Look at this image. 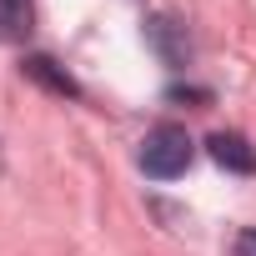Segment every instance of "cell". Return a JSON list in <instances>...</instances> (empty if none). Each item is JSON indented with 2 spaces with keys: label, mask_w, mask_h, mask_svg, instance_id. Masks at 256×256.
Here are the masks:
<instances>
[{
  "label": "cell",
  "mask_w": 256,
  "mask_h": 256,
  "mask_svg": "<svg viewBox=\"0 0 256 256\" xmlns=\"http://www.w3.org/2000/svg\"><path fill=\"white\" fill-rule=\"evenodd\" d=\"M191 156H196V146H191V136L181 131V126H151L146 131V141H141V171L146 176H156V181H171V176H181L186 166H191Z\"/></svg>",
  "instance_id": "obj_1"
},
{
  "label": "cell",
  "mask_w": 256,
  "mask_h": 256,
  "mask_svg": "<svg viewBox=\"0 0 256 256\" xmlns=\"http://www.w3.org/2000/svg\"><path fill=\"white\" fill-rule=\"evenodd\" d=\"M146 40H151V50H156L166 66H186V60H191L186 26H181V20H171V16H156V20H146Z\"/></svg>",
  "instance_id": "obj_2"
},
{
  "label": "cell",
  "mask_w": 256,
  "mask_h": 256,
  "mask_svg": "<svg viewBox=\"0 0 256 256\" xmlns=\"http://www.w3.org/2000/svg\"><path fill=\"white\" fill-rule=\"evenodd\" d=\"M206 151H211V161H216L221 171L256 176V146H251L246 136H236V131H216V136L206 141Z\"/></svg>",
  "instance_id": "obj_3"
},
{
  "label": "cell",
  "mask_w": 256,
  "mask_h": 256,
  "mask_svg": "<svg viewBox=\"0 0 256 256\" xmlns=\"http://www.w3.org/2000/svg\"><path fill=\"white\" fill-rule=\"evenodd\" d=\"M26 80H36L40 90H50V96H60V100H76L80 96V80L60 66V60H50V56H26Z\"/></svg>",
  "instance_id": "obj_4"
},
{
  "label": "cell",
  "mask_w": 256,
  "mask_h": 256,
  "mask_svg": "<svg viewBox=\"0 0 256 256\" xmlns=\"http://www.w3.org/2000/svg\"><path fill=\"white\" fill-rule=\"evenodd\" d=\"M36 30V0H0V40L20 46Z\"/></svg>",
  "instance_id": "obj_5"
},
{
  "label": "cell",
  "mask_w": 256,
  "mask_h": 256,
  "mask_svg": "<svg viewBox=\"0 0 256 256\" xmlns=\"http://www.w3.org/2000/svg\"><path fill=\"white\" fill-rule=\"evenodd\" d=\"M231 256H256V231H241L236 236V251Z\"/></svg>",
  "instance_id": "obj_6"
}]
</instances>
